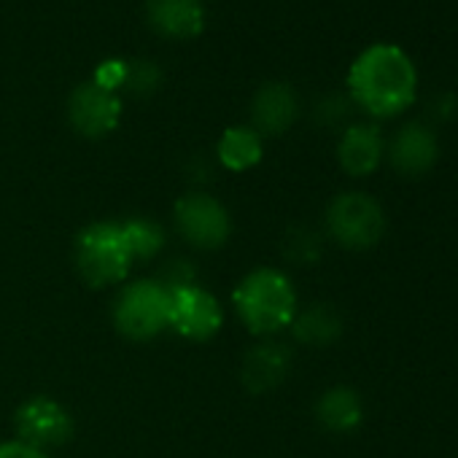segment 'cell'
Wrapping results in <instances>:
<instances>
[{
    "label": "cell",
    "mask_w": 458,
    "mask_h": 458,
    "mask_svg": "<svg viewBox=\"0 0 458 458\" xmlns=\"http://www.w3.org/2000/svg\"><path fill=\"white\" fill-rule=\"evenodd\" d=\"M418 95V71L394 44L367 47L348 71V98L372 119L404 114Z\"/></svg>",
    "instance_id": "6da1fadb"
},
{
    "label": "cell",
    "mask_w": 458,
    "mask_h": 458,
    "mask_svg": "<svg viewBox=\"0 0 458 458\" xmlns=\"http://www.w3.org/2000/svg\"><path fill=\"white\" fill-rule=\"evenodd\" d=\"M235 308L254 335H276L297 316V292L278 270H254L235 289Z\"/></svg>",
    "instance_id": "7a4b0ae2"
},
{
    "label": "cell",
    "mask_w": 458,
    "mask_h": 458,
    "mask_svg": "<svg viewBox=\"0 0 458 458\" xmlns=\"http://www.w3.org/2000/svg\"><path fill=\"white\" fill-rule=\"evenodd\" d=\"M327 229L343 249L367 251L386 235V210L367 191H345L329 202Z\"/></svg>",
    "instance_id": "3957f363"
},
{
    "label": "cell",
    "mask_w": 458,
    "mask_h": 458,
    "mask_svg": "<svg viewBox=\"0 0 458 458\" xmlns=\"http://www.w3.org/2000/svg\"><path fill=\"white\" fill-rule=\"evenodd\" d=\"M76 262L92 286H108L127 276L132 259L122 238L119 224H92L84 229L79 246H76Z\"/></svg>",
    "instance_id": "277c9868"
},
{
    "label": "cell",
    "mask_w": 458,
    "mask_h": 458,
    "mask_svg": "<svg viewBox=\"0 0 458 458\" xmlns=\"http://www.w3.org/2000/svg\"><path fill=\"white\" fill-rule=\"evenodd\" d=\"M114 321L122 335L132 340H148L170 327V289L154 281H138L127 286L114 310Z\"/></svg>",
    "instance_id": "5b68a950"
},
{
    "label": "cell",
    "mask_w": 458,
    "mask_h": 458,
    "mask_svg": "<svg viewBox=\"0 0 458 458\" xmlns=\"http://www.w3.org/2000/svg\"><path fill=\"white\" fill-rule=\"evenodd\" d=\"M181 235L197 249H218L229 238V216L224 205L208 194H186L175 205Z\"/></svg>",
    "instance_id": "8992f818"
},
{
    "label": "cell",
    "mask_w": 458,
    "mask_h": 458,
    "mask_svg": "<svg viewBox=\"0 0 458 458\" xmlns=\"http://www.w3.org/2000/svg\"><path fill=\"white\" fill-rule=\"evenodd\" d=\"M170 327L189 340H208L221 327V308L199 286H175L170 289Z\"/></svg>",
    "instance_id": "52a82bcc"
},
{
    "label": "cell",
    "mask_w": 458,
    "mask_h": 458,
    "mask_svg": "<svg viewBox=\"0 0 458 458\" xmlns=\"http://www.w3.org/2000/svg\"><path fill=\"white\" fill-rule=\"evenodd\" d=\"M388 162L391 167L404 175V178H418V175H426L437 159H439V140H437V132L423 124V122H407L402 124L391 143H388Z\"/></svg>",
    "instance_id": "ba28073f"
},
{
    "label": "cell",
    "mask_w": 458,
    "mask_h": 458,
    "mask_svg": "<svg viewBox=\"0 0 458 458\" xmlns=\"http://www.w3.org/2000/svg\"><path fill=\"white\" fill-rule=\"evenodd\" d=\"M71 124L87 138H103L116 130L122 119V100L116 92L100 89L98 84H81L68 100Z\"/></svg>",
    "instance_id": "9c48e42d"
},
{
    "label": "cell",
    "mask_w": 458,
    "mask_h": 458,
    "mask_svg": "<svg viewBox=\"0 0 458 458\" xmlns=\"http://www.w3.org/2000/svg\"><path fill=\"white\" fill-rule=\"evenodd\" d=\"M17 428L25 445L30 447H52L63 445L73 434V420L68 410L47 396H36L17 412Z\"/></svg>",
    "instance_id": "30bf717a"
},
{
    "label": "cell",
    "mask_w": 458,
    "mask_h": 458,
    "mask_svg": "<svg viewBox=\"0 0 458 458\" xmlns=\"http://www.w3.org/2000/svg\"><path fill=\"white\" fill-rule=\"evenodd\" d=\"M386 157V140H383V132L377 124H369V122H359V124H351L340 143H337V159H340V167L353 175V178H367L372 175L380 162Z\"/></svg>",
    "instance_id": "8fae6325"
},
{
    "label": "cell",
    "mask_w": 458,
    "mask_h": 458,
    "mask_svg": "<svg viewBox=\"0 0 458 458\" xmlns=\"http://www.w3.org/2000/svg\"><path fill=\"white\" fill-rule=\"evenodd\" d=\"M146 17L165 38H194L205 28L202 0H148Z\"/></svg>",
    "instance_id": "7c38bea8"
},
{
    "label": "cell",
    "mask_w": 458,
    "mask_h": 458,
    "mask_svg": "<svg viewBox=\"0 0 458 458\" xmlns=\"http://www.w3.org/2000/svg\"><path fill=\"white\" fill-rule=\"evenodd\" d=\"M297 111H300V103L289 84H281V81L265 84L257 92L254 106H251L254 130L259 135H281L294 124Z\"/></svg>",
    "instance_id": "4fadbf2b"
},
{
    "label": "cell",
    "mask_w": 458,
    "mask_h": 458,
    "mask_svg": "<svg viewBox=\"0 0 458 458\" xmlns=\"http://www.w3.org/2000/svg\"><path fill=\"white\" fill-rule=\"evenodd\" d=\"M289 367H292V353L286 351V345L278 343L257 345L243 361V383L254 394L270 391L286 377Z\"/></svg>",
    "instance_id": "5bb4252c"
},
{
    "label": "cell",
    "mask_w": 458,
    "mask_h": 458,
    "mask_svg": "<svg viewBox=\"0 0 458 458\" xmlns=\"http://www.w3.org/2000/svg\"><path fill=\"white\" fill-rule=\"evenodd\" d=\"M316 418L321 420L324 428H329L335 434H348L364 418L361 396L348 386H335L321 394V399L316 404Z\"/></svg>",
    "instance_id": "9a60e30c"
},
{
    "label": "cell",
    "mask_w": 458,
    "mask_h": 458,
    "mask_svg": "<svg viewBox=\"0 0 458 458\" xmlns=\"http://www.w3.org/2000/svg\"><path fill=\"white\" fill-rule=\"evenodd\" d=\"M294 337L305 345H329L343 332V318L329 305H313L305 313H297L292 321Z\"/></svg>",
    "instance_id": "2e32d148"
},
{
    "label": "cell",
    "mask_w": 458,
    "mask_h": 458,
    "mask_svg": "<svg viewBox=\"0 0 458 458\" xmlns=\"http://www.w3.org/2000/svg\"><path fill=\"white\" fill-rule=\"evenodd\" d=\"M218 159L229 170H249L262 159V135L249 127L226 130L218 140Z\"/></svg>",
    "instance_id": "e0dca14e"
},
{
    "label": "cell",
    "mask_w": 458,
    "mask_h": 458,
    "mask_svg": "<svg viewBox=\"0 0 458 458\" xmlns=\"http://www.w3.org/2000/svg\"><path fill=\"white\" fill-rule=\"evenodd\" d=\"M119 226H122V238H124V246H127L132 262L154 257L165 243L162 229L157 224H151V221L135 218V221H127V224H119Z\"/></svg>",
    "instance_id": "ac0fdd59"
},
{
    "label": "cell",
    "mask_w": 458,
    "mask_h": 458,
    "mask_svg": "<svg viewBox=\"0 0 458 458\" xmlns=\"http://www.w3.org/2000/svg\"><path fill=\"white\" fill-rule=\"evenodd\" d=\"M284 251L294 265H313L321 257V238L308 226H297L286 235Z\"/></svg>",
    "instance_id": "d6986e66"
},
{
    "label": "cell",
    "mask_w": 458,
    "mask_h": 458,
    "mask_svg": "<svg viewBox=\"0 0 458 458\" xmlns=\"http://www.w3.org/2000/svg\"><path fill=\"white\" fill-rule=\"evenodd\" d=\"M159 68L148 60H135V63H127V73H124V87L132 92V95H151L157 87H159Z\"/></svg>",
    "instance_id": "ffe728a7"
},
{
    "label": "cell",
    "mask_w": 458,
    "mask_h": 458,
    "mask_svg": "<svg viewBox=\"0 0 458 458\" xmlns=\"http://www.w3.org/2000/svg\"><path fill=\"white\" fill-rule=\"evenodd\" d=\"M348 114H351V98H345V95H327L316 103V111H313L316 122L329 124V127L340 124Z\"/></svg>",
    "instance_id": "44dd1931"
},
{
    "label": "cell",
    "mask_w": 458,
    "mask_h": 458,
    "mask_svg": "<svg viewBox=\"0 0 458 458\" xmlns=\"http://www.w3.org/2000/svg\"><path fill=\"white\" fill-rule=\"evenodd\" d=\"M124 73H127V63H122V60H106L95 71V81L92 84H98L100 89L114 92V89L124 87Z\"/></svg>",
    "instance_id": "7402d4cb"
},
{
    "label": "cell",
    "mask_w": 458,
    "mask_h": 458,
    "mask_svg": "<svg viewBox=\"0 0 458 458\" xmlns=\"http://www.w3.org/2000/svg\"><path fill=\"white\" fill-rule=\"evenodd\" d=\"M0 458H49V455L25 442H4L0 445Z\"/></svg>",
    "instance_id": "603a6c76"
},
{
    "label": "cell",
    "mask_w": 458,
    "mask_h": 458,
    "mask_svg": "<svg viewBox=\"0 0 458 458\" xmlns=\"http://www.w3.org/2000/svg\"><path fill=\"white\" fill-rule=\"evenodd\" d=\"M455 108H458L455 95H450V92L447 95H437L434 103H431V116L439 119V122H447V119H453Z\"/></svg>",
    "instance_id": "cb8c5ba5"
}]
</instances>
